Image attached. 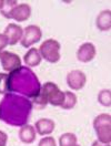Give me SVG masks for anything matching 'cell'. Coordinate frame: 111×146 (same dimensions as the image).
Segmentation results:
<instances>
[{
	"label": "cell",
	"mask_w": 111,
	"mask_h": 146,
	"mask_svg": "<svg viewBox=\"0 0 111 146\" xmlns=\"http://www.w3.org/2000/svg\"><path fill=\"white\" fill-rule=\"evenodd\" d=\"M31 16V7L28 3H18L12 11L10 12L9 19H12L17 22H23L30 18Z\"/></svg>",
	"instance_id": "cell-11"
},
{
	"label": "cell",
	"mask_w": 111,
	"mask_h": 146,
	"mask_svg": "<svg viewBox=\"0 0 111 146\" xmlns=\"http://www.w3.org/2000/svg\"><path fill=\"white\" fill-rule=\"evenodd\" d=\"M74 146H80V145H79V144H76V145H74Z\"/></svg>",
	"instance_id": "cell-26"
},
{
	"label": "cell",
	"mask_w": 111,
	"mask_h": 146,
	"mask_svg": "<svg viewBox=\"0 0 111 146\" xmlns=\"http://www.w3.org/2000/svg\"><path fill=\"white\" fill-rule=\"evenodd\" d=\"M36 135H37L36 128L30 124H26L19 129V138L25 144H32L36 139Z\"/></svg>",
	"instance_id": "cell-13"
},
{
	"label": "cell",
	"mask_w": 111,
	"mask_h": 146,
	"mask_svg": "<svg viewBox=\"0 0 111 146\" xmlns=\"http://www.w3.org/2000/svg\"><path fill=\"white\" fill-rule=\"evenodd\" d=\"M8 80H9L8 73H0V94L1 95H6L7 93H9Z\"/></svg>",
	"instance_id": "cell-20"
},
{
	"label": "cell",
	"mask_w": 111,
	"mask_h": 146,
	"mask_svg": "<svg viewBox=\"0 0 111 146\" xmlns=\"http://www.w3.org/2000/svg\"><path fill=\"white\" fill-rule=\"evenodd\" d=\"M96 26L100 31H109L111 29V11L110 9L102 10L96 20Z\"/></svg>",
	"instance_id": "cell-15"
},
{
	"label": "cell",
	"mask_w": 111,
	"mask_h": 146,
	"mask_svg": "<svg viewBox=\"0 0 111 146\" xmlns=\"http://www.w3.org/2000/svg\"><path fill=\"white\" fill-rule=\"evenodd\" d=\"M77 102H78V98H77V95L74 94V92L66 91L65 101H64V103H62V105H61L60 108L62 110H71L76 106Z\"/></svg>",
	"instance_id": "cell-16"
},
{
	"label": "cell",
	"mask_w": 111,
	"mask_h": 146,
	"mask_svg": "<svg viewBox=\"0 0 111 146\" xmlns=\"http://www.w3.org/2000/svg\"><path fill=\"white\" fill-rule=\"evenodd\" d=\"M8 90L11 93L21 94L29 100L40 93L41 84L36 73L28 66H20L16 71L9 73Z\"/></svg>",
	"instance_id": "cell-2"
},
{
	"label": "cell",
	"mask_w": 111,
	"mask_h": 146,
	"mask_svg": "<svg viewBox=\"0 0 111 146\" xmlns=\"http://www.w3.org/2000/svg\"><path fill=\"white\" fill-rule=\"evenodd\" d=\"M41 61H42V58L39 53V50L36 48H30L26 52V54L23 55V62L26 64V66L30 69L38 66L41 63Z\"/></svg>",
	"instance_id": "cell-14"
},
{
	"label": "cell",
	"mask_w": 111,
	"mask_h": 146,
	"mask_svg": "<svg viewBox=\"0 0 111 146\" xmlns=\"http://www.w3.org/2000/svg\"><path fill=\"white\" fill-rule=\"evenodd\" d=\"M87 83V75L81 70H72L67 75V84L72 91H79Z\"/></svg>",
	"instance_id": "cell-8"
},
{
	"label": "cell",
	"mask_w": 111,
	"mask_h": 146,
	"mask_svg": "<svg viewBox=\"0 0 111 146\" xmlns=\"http://www.w3.org/2000/svg\"><path fill=\"white\" fill-rule=\"evenodd\" d=\"M38 146H57L56 139L51 136H45L39 141Z\"/></svg>",
	"instance_id": "cell-21"
},
{
	"label": "cell",
	"mask_w": 111,
	"mask_h": 146,
	"mask_svg": "<svg viewBox=\"0 0 111 146\" xmlns=\"http://www.w3.org/2000/svg\"><path fill=\"white\" fill-rule=\"evenodd\" d=\"M91 146H111V145H110V144H106V143H101L100 141L96 139V141L92 143V145H91Z\"/></svg>",
	"instance_id": "cell-24"
},
{
	"label": "cell",
	"mask_w": 111,
	"mask_h": 146,
	"mask_svg": "<svg viewBox=\"0 0 111 146\" xmlns=\"http://www.w3.org/2000/svg\"><path fill=\"white\" fill-rule=\"evenodd\" d=\"M8 143V135L6 132L0 131V146H7Z\"/></svg>",
	"instance_id": "cell-23"
},
{
	"label": "cell",
	"mask_w": 111,
	"mask_h": 146,
	"mask_svg": "<svg viewBox=\"0 0 111 146\" xmlns=\"http://www.w3.org/2000/svg\"><path fill=\"white\" fill-rule=\"evenodd\" d=\"M78 144V137L76 134L67 132L59 137V146H74Z\"/></svg>",
	"instance_id": "cell-17"
},
{
	"label": "cell",
	"mask_w": 111,
	"mask_h": 146,
	"mask_svg": "<svg viewBox=\"0 0 111 146\" xmlns=\"http://www.w3.org/2000/svg\"><path fill=\"white\" fill-rule=\"evenodd\" d=\"M96 54H97V49L94 44L91 42H84L79 46L77 51V59L82 63H88L91 62L96 58Z\"/></svg>",
	"instance_id": "cell-9"
},
{
	"label": "cell",
	"mask_w": 111,
	"mask_h": 146,
	"mask_svg": "<svg viewBox=\"0 0 111 146\" xmlns=\"http://www.w3.org/2000/svg\"><path fill=\"white\" fill-rule=\"evenodd\" d=\"M32 109L31 100L9 92L0 102V119L11 126H23L27 124Z\"/></svg>",
	"instance_id": "cell-1"
},
{
	"label": "cell",
	"mask_w": 111,
	"mask_h": 146,
	"mask_svg": "<svg viewBox=\"0 0 111 146\" xmlns=\"http://www.w3.org/2000/svg\"><path fill=\"white\" fill-rule=\"evenodd\" d=\"M56 127V123L53 119H38L35 124V128L37 134L40 136H48L50 135Z\"/></svg>",
	"instance_id": "cell-12"
},
{
	"label": "cell",
	"mask_w": 111,
	"mask_h": 146,
	"mask_svg": "<svg viewBox=\"0 0 111 146\" xmlns=\"http://www.w3.org/2000/svg\"><path fill=\"white\" fill-rule=\"evenodd\" d=\"M3 35L6 36L7 40H8V44L15 46L19 41H21L22 36H23V29L17 23L11 22L6 27L5 31H3Z\"/></svg>",
	"instance_id": "cell-10"
},
{
	"label": "cell",
	"mask_w": 111,
	"mask_h": 146,
	"mask_svg": "<svg viewBox=\"0 0 111 146\" xmlns=\"http://www.w3.org/2000/svg\"><path fill=\"white\" fill-rule=\"evenodd\" d=\"M98 102L102 106L110 108L111 106V91L110 89H104L101 90L98 94Z\"/></svg>",
	"instance_id": "cell-18"
},
{
	"label": "cell",
	"mask_w": 111,
	"mask_h": 146,
	"mask_svg": "<svg viewBox=\"0 0 111 146\" xmlns=\"http://www.w3.org/2000/svg\"><path fill=\"white\" fill-rule=\"evenodd\" d=\"M40 92L45 95L48 104L53 106H61L65 101V92H62L59 86L53 82H46L41 85Z\"/></svg>",
	"instance_id": "cell-5"
},
{
	"label": "cell",
	"mask_w": 111,
	"mask_h": 146,
	"mask_svg": "<svg viewBox=\"0 0 111 146\" xmlns=\"http://www.w3.org/2000/svg\"><path fill=\"white\" fill-rule=\"evenodd\" d=\"M3 5H5V0H0V10L3 8Z\"/></svg>",
	"instance_id": "cell-25"
},
{
	"label": "cell",
	"mask_w": 111,
	"mask_h": 146,
	"mask_svg": "<svg viewBox=\"0 0 111 146\" xmlns=\"http://www.w3.org/2000/svg\"><path fill=\"white\" fill-rule=\"evenodd\" d=\"M42 38V31L41 29L36 25H29L23 29V36L20 41L21 46L23 48H30L33 44L39 42Z\"/></svg>",
	"instance_id": "cell-6"
},
{
	"label": "cell",
	"mask_w": 111,
	"mask_h": 146,
	"mask_svg": "<svg viewBox=\"0 0 111 146\" xmlns=\"http://www.w3.org/2000/svg\"><path fill=\"white\" fill-rule=\"evenodd\" d=\"M7 46H9V44H8V40H7V38H6V36H5L3 33H0V52L3 51Z\"/></svg>",
	"instance_id": "cell-22"
},
{
	"label": "cell",
	"mask_w": 111,
	"mask_h": 146,
	"mask_svg": "<svg viewBox=\"0 0 111 146\" xmlns=\"http://www.w3.org/2000/svg\"><path fill=\"white\" fill-rule=\"evenodd\" d=\"M93 128L97 134L98 141L101 143H111V116L110 114L102 113L93 119Z\"/></svg>",
	"instance_id": "cell-3"
},
{
	"label": "cell",
	"mask_w": 111,
	"mask_h": 146,
	"mask_svg": "<svg viewBox=\"0 0 111 146\" xmlns=\"http://www.w3.org/2000/svg\"><path fill=\"white\" fill-rule=\"evenodd\" d=\"M18 5L17 1L15 0H5V5H3V8L0 10V13L5 17V18L9 19L10 12L12 11V9Z\"/></svg>",
	"instance_id": "cell-19"
},
{
	"label": "cell",
	"mask_w": 111,
	"mask_h": 146,
	"mask_svg": "<svg viewBox=\"0 0 111 146\" xmlns=\"http://www.w3.org/2000/svg\"><path fill=\"white\" fill-rule=\"evenodd\" d=\"M0 63L3 71L11 73L21 66V59L18 54L3 50L0 52Z\"/></svg>",
	"instance_id": "cell-7"
},
{
	"label": "cell",
	"mask_w": 111,
	"mask_h": 146,
	"mask_svg": "<svg viewBox=\"0 0 111 146\" xmlns=\"http://www.w3.org/2000/svg\"><path fill=\"white\" fill-rule=\"evenodd\" d=\"M60 43L55 39H47L41 44L39 50V53L42 59H45L49 63H57L59 62L61 54H60Z\"/></svg>",
	"instance_id": "cell-4"
}]
</instances>
